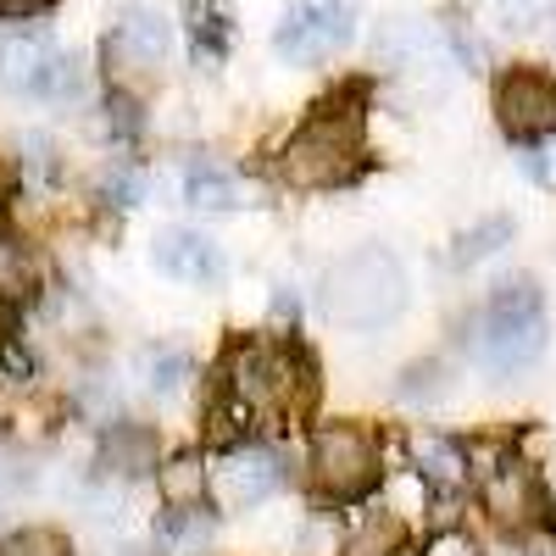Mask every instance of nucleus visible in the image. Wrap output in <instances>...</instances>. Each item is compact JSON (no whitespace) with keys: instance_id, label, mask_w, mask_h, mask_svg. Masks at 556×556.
Returning <instances> with one entry per match:
<instances>
[{"instance_id":"nucleus-1","label":"nucleus","mask_w":556,"mask_h":556,"mask_svg":"<svg viewBox=\"0 0 556 556\" xmlns=\"http://www.w3.org/2000/svg\"><path fill=\"white\" fill-rule=\"evenodd\" d=\"M223 401L235 406L240 429L256 424H290V417H306L317 406L323 374L312 351L295 334H251L235 340V351L223 356V379H217Z\"/></svg>"},{"instance_id":"nucleus-2","label":"nucleus","mask_w":556,"mask_h":556,"mask_svg":"<svg viewBox=\"0 0 556 556\" xmlns=\"http://www.w3.org/2000/svg\"><path fill=\"white\" fill-rule=\"evenodd\" d=\"M278 178L290 190H340L367 173V89L340 84L329 101H317L306 123L278 151Z\"/></svg>"},{"instance_id":"nucleus-3","label":"nucleus","mask_w":556,"mask_h":556,"mask_svg":"<svg viewBox=\"0 0 556 556\" xmlns=\"http://www.w3.org/2000/svg\"><path fill=\"white\" fill-rule=\"evenodd\" d=\"M406 295H412L406 267H401V256L390 245H356V251H345L329 273H323V290H317L323 317L340 323V329H351V334L390 329V323L406 312Z\"/></svg>"},{"instance_id":"nucleus-4","label":"nucleus","mask_w":556,"mask_h":556,"mask_svg":"<svg viewBox=\"0 0 556 556\" xmlns=\"http://www.w3.org/2000/svg\"><path fill=\"white\" fill-rule=\"evenodd\" d=\"M551 345V323H545V290L529 273L501 278L484 301V323H479V362L490 374L513 379L545 356Z\"/></svg>"},{"instance_id":"nucleus-5","label":"nucleus","mask_w":556,"mask_h":556,"mask_svg":"<svg viewBox=\"0 0 556 556\" xmlns=\"http://www.w3.org/2000/svg\"><path fill=\"white\" fill-rule=\"evenodd\" d=\"M384 479V456L379 434L362 424H323L312 434V490L329 506H356L379 490Z\"/></svg>"},{"instance_id":"nucleus-6","label":"nucleus","mask_w":556,"mask_h":556,"mask_svg":"<svg viewBox=\"0 0 556 556\" xmlns=\"http://www.w3.org/2000/svg\"><path fill=\"white\" fill-rule=\"evenodd\" d=\"M206 479H212V495L223 513H251V506L273 501L290 484V456L267 440H235V445H223L217 468H206Z\"/></svg>"},{"instance_id":"nucleus-7","label":"nucleus","mask_w":556,"mask_h":556,"mask_svg":"<svg viewBox=\"0 0 556 556\" xmlns=\"http://www.w3.org/2000/svg\"><path fill=\"white\" fill-rule=\"evenodd\" d=\"M356 39V7L351 0H295L285 23L273 28V51L290 67H317Z\"/></svg>"},{"instance_id":"nucleus-8","label":"nucleus","mask_w":556,"mask_h":556,"mask_svg":"<svg viewBox=\"0 0 556 556\" xmlns=\"http://www.w3.org/2000/svg\"><path fill=\"white\" fill-rule=\"evenodd\" d=\"M495 123L506 139L534 146V139L556 134V78L545 67H506L495 78Z\"/></svg>"},{"instance_id":"nucleus-9","label":"nucleus","mask_w":556,"mask_h":556,"mask_svg":"<svg viewBox=\"0 0 556 556\" xmlns=\"http://www.w3.org/2000/svg\"><path fill=\"white\" fill-rule=\"evenodd\" d=\"M156 267L184 290H217L228 278V256L212 235H195V228H162L151 245Z\"/></svg>"},{"instance_id":"nucleus-10","label":"nucleus","mask_w":556,"mask_h":556,"mask_svg":"<svg viewBox=\"0 0 556 556\" xmlns=\"http://www.w3.org/2000/svg\"><path fill=\"white\" fill-rule=\"evenodd\" d=\"M173 51V28L156 12H123L117 28L106 34V73L128 78V73H156Z\"/></svg>"},{"instance_id":"nucleus-11","label":"nucleus","mask_w":556,"mask_h":556,"mask_svg":"<svg viewBox=\"0 0 556 556\" xmlns=\"http://www.w3.org/2000/svg\"><path fill=\"white\" fill-rule=\"evenodd\" d=\"M412 468L434 495H462L473 479V456L451 434H424V440H412Z\"/></svg>"},{"instance_id":"nucleus-12","label":"nucleus","mask_w":556,"mask_h":556,"mask_svg":"<svg viewBox=\"0 0 556 556\" xmlns=\"http://www.w3.org/2000/svg\"><path fill=\"white\" fill-rule=\"evenodd\" d=\"M51 62H56V45L45 34H12L0 39V84L12 96H28L39 101L45 96V78H51Z\"/></svg>"},{"instance_id":"nucleus-13","label":"nucleus","mask_w":556,"mask_h":556,"mask_svg":"<svg viewBox=\"0 0 556 556\" xmlns=\"http://www.w3.org/2000/svg\"><path fill=\"white\" fill-rule=\"evenodd\" d=\"M484 501H490V513L501 523H529L545 506L540 501V479L523 468V462H501V468L490 473V484H484Z\"/></svg>"},{"instance_id":"nucleus-14","label":"nucleus","mask_w":556,"mask_h":556,"mask_svg":"<svg viewBox=\"0 0 556 556\" xmlns=\"http://www.w3.org/2000/svg\"><path fill=\"white\" fill-rule=\"evenodd\" d=\"M156 545L167 556H206L217 545V518L206 506H167L156 518Z\"/></svg>"},{"instance_id":"nucleus-15","label":"nucleus","mask_w":556,"mask_h":556,"mask_svg":"<svg viewBox=\"0 0 556 556\" xmlns=\"http://www.w3.org/2000/svg\"><path fill=\"white\" fill-rule=\"evenodd\" d=\"M184 39L195 45L201 62L228 56V45H235V12L223 0H184Z\"/></svg>"},{"instance_id":"nucleus-16","label":"nucleus","mask_w":556,"mask_h":556,"mask_svg":"<svg viewBox=\"0 0 556 556\" xmlns=\"http://www.w3.org/2000/svg\"><path fill=\"white\" fill-rule=\"evenodd\" d=\"M96 451H101L106 473H151L156 468V434L134 429V424H106Z\"/></svg>"},{"instance_id":"nucleus-17","label":"nucleus","mask_w":556,"mask_h":556,"mask_svg":"<svg viewBox=\"0 0 556 556\" xmlns=\"http://www.w3.org/2000/svg\"><path fill=\"white\" fill-rule=\"evenodd\" d=\"M184 201H190L195 212H228V206L245 201V190H240V178L228 173V167L195 156L190 167H184Z\"/></svg>"},{"instance_id":"nucleus-18","label":"nucleus","mask_w":556,"mask_h":556,"mask_svg":"<svg viewBox=\"0 0 556 556\" xmlns=\"http://www.w3.org/2000/svg\"><path fill=\"white\" fill-rule=\"evenodd\" d=\"M39 285H45V267H39L34 245H23L17 235H7V228H0V301L23 306V301L39 295Z\"/></svg>"},{"instance_id":"nucleus-19","label":"nucleus","mask_w":556,"mask_h":556,"mask_svg":"<svg viewBox=\"0 0 556 556\" xmlns=\"http://www.w3.org/2000/svg\"><path fill=\"white\" fill-rule=\"evenodd\" d=\"M156 484H162L167 506H206V495H212L206 462H201L195 451H184V456H167V462H156Z\"/></svg>"},{"instance_id":"nucleus-20","label":"nucleus","mask_w":556,"mask_h":556,"mask_svg":"<svg viewBox=\"0 0 556 556\" xmlns=\"http://www.w3.org/2000/svg\"><path fill=\"white\" fill-rule=\"evenodd\" d=\"M139 367H146V384L156 395H178L184 384H190V374H195V362H190L184 345H146L139 351Z\"/></svg>"},{"instance_id":"nucleus-21","label":"nucleus","mask_w":556,"mask_h":556,"mask_svg":"<svg viewBox=\"0 0 556 556\" xmlns=\"http://www.w3.org/2000/svg\"><path fill=\"white\" fill-rule=\"evenodd\" d=\"M513 217H484V223H473L468 235H456V245H451V267H473V262H484V256H495L501 245H513Z\"/></svg>"},{"instance_id":"nucleus-22","label":"nucleus","mask_w":556,"mask_h":556,"mask_svg":"<svg viewBox=\"0 0 556 556\" xmlns=\"http://www.w3.org/2000/svg\"><path fill=\"white\" fill-rule=\"evenodd\" d=\"M445 390H451V374H445V362H434V356L401 367V384H395V395H401L406 406H434Z\"/></svg>"},{"instance_id":"nucleus-23","label":"nucleus","mask_w":556,"mask_h":556,"mask_svg":"<svg viewBox=\"0 0 556 556\" xmlns=\"http://www.w3.org/2000/svg\"><path fill=\"white\" fill-rule=\"evenodd\" d=\"M401 545V523L390 513H362V529L351 534L345 556H395Z\"/></svg>"},{"instance_id":"nucleus-24","label":"nucleus","mask_w":556,"mask_h":556,"mask_svg":"<svg viewBox=\"0 0 556 556\" xmlns=\"http://www.w3.org/2000/svg\"><path fill=\"white\" fill-rule=\"evenodd\" d=\"M0 556H73L67 534L62 529H12L7 540H0Z\"/></svg>"},{"instance_id":"nucleus-25","label":"nucleus","mask_w":556,"mask_h":556,"mask_svg":"<svg viewBox=\"0 0 556 556\" xmlns=\"http://www.w3.org/2000/svg\"><path fill=\"white\" fill-rule=\"evenodd\" d=\"M101 190H106L112 206H139V195H146V173H139V162H123V167L106 173Z\"/></svg>"},{"instance_id":"nucleus-26","label":"nucleus","mask_w":556,"mask_h":556,"mask_svg":"<svg viewBox=\"0 0 556 556\" xmlns=\"http://www.w3.org/2000/svg\"><path fill=\"white\" fill-rule=\"evenodd\" d=\"M523 173L540 184V190H556V134L551 139H534L529 156H523Z\"/></svg>"},{"instance_id":"nucleus-27","label":"nucleus","mask_w":556,"mask_h":556,"mask_svg":"<svg viewBox=\"0 0 556 556\" xmlns=\"http://www.w3.org/2000/svg\"><path fill=\"white\" fill-rule=\"evenodd\" d=\"M112 134H123V139H134L139 128H146V112L134 106V96H123V89H112Z\"/></svg>"},{"instance_id":"nucleus-28","label":"nucleus","mask_w":556,"mask_h":556,"mask_svg":"<svg viewBox=\"0 0 556 556\" xmlns=\"http://www.w3.org/2000/svg\"><path fill=\"white\" fill-rule=\"evenodd\" d=\"M56 0H0V23H28V17H45Z\"/></svg>"},{"instance_id":"nucleus-29","label":"nucleus","mask_w":556,"mask_h":556,"mask_svg":"<svg viewBox=\"0 0 556 556\" xmlns=\"http://www.w3.org/2000/svg\"><path fill=\"white\" fill-rule=\"evenodd\" d=\"M17 334V306H7V301H0V345H7Z\"/></svg>"}]
</instances>
